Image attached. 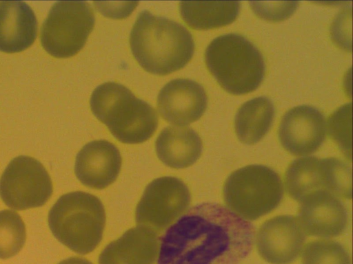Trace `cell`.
<instances>
[{
    "instance_id": "16",
    "label": "cell",
    "mask_w": 353,
    "mask_h": 264,
    "mask_svg": "<svg viewBox=\"0 0 353 264\" xmlns=\"http://www.w3.org/2000/svg\"><path fill=\"white\" fill-rule=\"evenodd\" d=\"M37 34V20L26 3L6 1L0 3L1 52H22L33 44Z\"/></svg>"
},
{
    "instance_id": "1",
    "label": "cell",
    "mask_w": 353,
    "mask_h": 264,
    "mask_svg": "<svg viewBox=\"0 0 353 264\" xmlns=\"http://www.w3.org/2000/svg\"><path fill=\"white\" fill-rule=\"evenodd\" d=\"M252 223L217 203L197 204L160 237L157 264H237L252 250Z\"/></svg>"
},
{
    "instance_id": "13",
    "label": "cell",
    "mask_w": 353,
    "mask_h": 264,
    "mask_svg": "<svg viewBox=\"0 0 353 264\" xmlns=\"http://www.w3.org/2000/svg\"><path fill=\"white\" fill-rule=\"evenodd\" d=\"M157 104L168 122L183 126L199 120L204 113L208 98L203 87L187 78L174 79L161 89Z\"/></svg>"
},
{
    "instance_id": "11",
    "label": "cell",
    "mask_w": 353,
    "mask_h": 264,
    "mask_svg": "<svg viewBox=\"0 0 353 264\" xmlns=\"http://www.w3.org/2000/svg\"><path fill=\"white\" fill-rule=\"evenodd\" d=\"M326 122L316 108L300 105L285 113L279 124L281 144L290 153L305 156L316 152L323 143Z\"/></svg>"
},
{
    "instance_id": "18",
    "label": "cell",
    "mask_w": 353,
    "mask_h": 264,
    "mask_svg": "<svg viewBox=\"0 0 353 264\" xmlns=\"http://www.w3.org/2000/svg\"><path fill=\"white\" fill-rule=\"evenodd\" d=\"M274 116V105L266 97L260 96L245 102L234 118L237 138L245 144H256L269 131Z\"/></svg>"
},
{
    "instance_id": "24",
    "label": "cell",
    "mask_w": 353,
    "mask_h": 264,
    "mask_svg": "<svg viewBox=\"0 0 353 264\" xmlns=\"http://www.w3.org/2000/svg\"><path fill=\"white\" fill-rule=\"evenodd\" d=\"M327 185L325 190L337 197L352 198V169L343 160L335 157L324 158Z\"/></svg>"
},
{
    "instance_id": "9",
    "label": "cell",
    "mask_w": 353,
    "mask_h": 264,
    "mask_svg": "<svg viewBox=\"0 0 353 264\" xmlns=\"http://www.w3.org/2000/svg\"><path fill=\"white\" fill-rule=\"evenodd\" d=\"M191 195L180 179L165 176L152 180L136 207L135 221L155 231L168 228L188 208Z\"/></svg>"
},
{
    "instance_id": "23",
    "label": "cell",
    "mask_w": 353,
    "mask_h": 264,
    "mask_svg": "<svg viewBox=\"0 0 353 264\" xmlns=\"http://www.w3.org/2000/svg\"><path fill=\"white\" fill-rule=\"evenodd\" d=\"M328 131L344 155L352 160V104L336 110L328 120Z\"/></svg>"
},
{
    "instance_id": "22",
    "label": "cell",
    "mask_w": 353,
    "mask_h": 264,
    "mask_svg": "<svg viewBox=\"0 0 353 264\" xmlns=\"http://www.w3.org/2000/svg\"><path fill=\"white\" fill-rule=\"evenodd\" d=\"M302 264H351V260L347 251L340 243L316 240L305 247Z\"/></svg>"
},
{
    "instance_id": "6",
    "label": "cell",
    "mask_w": 353,
    "mask_h": 264,
    "mask_svg": "<svg viewBox=\"0 0 353 264\" xmlns=\"http://www.w3.org/2000/svg\"><path fill=\"white\" fill-rule=\"evenodd\" d=\"M283 196V186L279 174L264 165L252 164L234 170L223 187L228 208L248 221L271 212Z\"/></svg>"
},
{
    "instance_id": "12",
    "label": "cell",
    "mask_w": 353,
    "mask_h": 264,
    "mask_svg": "<svg viewBox=\"0 0 353 264\" xmlns=\"http://www.w3.org/2000/svg\"><path fill=\"white\" fill-rule=\"evenodd\" d=\"M297 220L305 234L321 238L339 236L347 226V212L334 195L318 190L307 195L299 206Z\"/></svg>"
},
{
    "instance_id": "21",
    "label": "cell",
    "mask_w": 353,
    "mask_h": 264,
    "mask_svg": "<svg viewBox=\"0 0 353 264\" xmlns=\"http://www.w3.org/2000/svg\"><path fill=\"white\" fill-rule=\"evenodd\" d=\"M26 240V226L20 215L11 210H0V258L17 254Z\"/></svg>"
},
{
    "instance_id": "26",
    "label": "cell",
    "mask_w": 353,
    "mask_h": 264,
    "mask_svg": "<svg viewBox=\"0 0 353 264\" xmlns=\"http://www.w3.org/2000/svg\"><path fill=\"white\" fill-rule=\"evenodd\" d=\"M58 264H92V263L84 258L72 256L61 261Z\"/></svg>"
},
{
    "instance_id": "15",
    "label": "cell",
    "mask_w": 353,
    "mask_h": 264,
    "mask_svg": "<svg viewBox=\"0 0 353 264\" xmlns=\"http://www.w3.org/2000/svg\"><path fill=\"white\" fill-rule=\"evenodd\" d=\"M160 237L148 227L138 226L107 245L99 256V264H154Z\"/></svg>"
},
{
    "instance_id": "8",
    "label": "cell",
    "mask_w": 353,
    "mask_h": 264,
    "mask_svg": "<svg viewBox=\"0 0 353 264\" xmlns=\"http://www.w3.org/2000/svg\"><path fill=\"white\" fill-rule=\"evenodd\" d=\"M53 186L43 165L27 155L12 160L0 178V197L5 204L22 210L43 206L52 196Z\"/></svg>"
},
{
    "instance_id": "7",
    "label": "cell",
    "mask_w": 353,
    "mask_h": 264,
    "mask_svg": "<svg viewBox=\"0 0 353 264\" xmlns=\"http://www.w3.org/2000/svg\"><path fill=\"white\" fill-rule=\"evenodd\" d=\"M94 23V14L87 2L57 1L41 27L42 47L54 57H71L83 47Z\"/></svg>"
},
{
    "instance_id": "20",
    "label": "cell",
    "mask_w": 353,
    "mask_h": 264,
    "mask_svg": "<svg viewBox=\"0 0 353 264\" xmlns=\"http://www.w3.org/2000/svg\"><path fill=\"white\" fill-rule=\"evenodd\" d=\"M285 185L290 197L299 202L314 191L325 190L323 158L307 156L292 161L285 171Z\"/></svg>"
},
{
    "instance_id": "17",
    "label": "cell",
    "mask_w": 353,
    "mask_h": 264,
    "mask_svg": "<svg viewBox=\"0 0 353 264\" xmlns=\"http://www.w3.org/2000/svg\"><path fill=\"white\" fill-rule=\"evenodd\" d=\"M156 153L167 166L181 169L193 165L201 157L202 141L192 129L168 126L163 129L155 142Z\"/></svg>"
},
{
    "instance_id": "14",
    "label": "cell",
    "mask_w": 353,
    "mask_h": 264,
    "mask_svg": "<svg viewBox=\"0 0 353 264\" xmlns=\"http://www.w3.org/2000/svg\"><path fill=\"white\" fill-rule=\"evenodd\" d=\"M121 163L120 152L114 144L105 140H94L77 153L74 173L84 186L101 190L117 179Z\"/></svg>"
},
{
    "instance_id": "25",
    "label": "cell",
    "mask_w": 353,
    "mask_h": 264,
    "mask_svg": "<svg viewBox=\"0 0 353 264\" xmlns=\"http://www.w3.org/2000/svg\"><path fill=\"white\" fill-rule=\"evenodd\" d=\"M297 1H251L254 12L266 21H280L290 16L298 6Z\"/></svg>"
},
{
    "instance_id": "10",
    "label": "cell",
    "mask_w": 353,
    "mask_h": 264,
    "mask_svg": "<svg viewBox=\"0 0 353 264\" xmlns=\"http://www.w3.org/2000/svg\"><path fill=\"white\" fill-rule=\"evenodd\" d=\"M306 239L297 219L279 215L265 221L256 236L259 255L271 264H290L300 255Z\"/></svg>"
},
{
    "instance_id": "4",
    "label": "cell",
    "mask_w": 353,
    "mask_h": 264,
    "mask_svg": "<svg viewBox=\"0 0 353 264\" xmlns=\"http://www.w3.org/2000/svg\"><path fill=\"white\" fill-rule=\"evenodd\" d=\"M105 220L101 200L83 191L63 195L48 213L49 228L55 238L82 255L92 252L99 245Z\"/></svg>"
},
{
    "instance_id": "2",
    "label": "cell",
    "mask_w": 353,
    "mask_h": 264,
    "mask_svg": "<svg viewBox=\"0 0 353 264\" xmlns=\"http://www.w3.org/2000/svg\"><path fill=\"white\" fill-rule=\"evenodd\" d=\"M132 53L139 65L156 75L184 67L194 52L191 33L181 23L143 10L130 36Z\"/></svg>"
},
{
    "instance_id": "3",
    "label": "cell",
    "mask_w": 353,
    "mask_h": 264,
    "mask_svg": "<svg viewBox=\"0 0 353 264\" xmlns=\"http://www.w3.org/2000/svg\"><path fill=\"white\" fill-rule=\"evenodd\" d=\"M90 104L95 117L121 142L142 143L157 129L158 116L154 108L119 83L108 82L97 87Z\"/></svg>"
},
{
    "instance_id": "5",
    "label": "cell",
    "mask_w": 353,
    "mask_h": 264,
    "mask_svg": "<svg viewBox=\"0 0 353 264\" xmlns=\"http://www.w3.org/2000/svg\"><path fill=\"white\" fill-rule=\"evenodd\" d=\"M207 67L227 92L242 95L255 90L263 80L264 59L255 45L238 34L214 38L208 46Z\"/></svg>"
},
{
    "instance_id": "19",
    "label": "cell",
    "mask_w": 353,
    "mask_h": 264,
    "mask_svg": "<svg viewBox=\"0 0 353 264\" xmlns=\"http://www.w3.org/2000/svg\"><path fill=\"white\" fill-rule=\"evenodd\" d=\"M180 14L190 28L205 30L232 23L240 11L239 1H181Z\"/></svg>"
}]
</instances>
